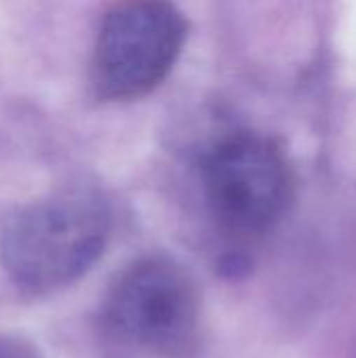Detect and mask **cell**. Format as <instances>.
Instances as JSON below:
<instances>
[{
    "label": "cell",
    "mask_w": 356,
    "mask_h": 358,
    "mask_svg": "<svg viewBox=\"0 0 356 358\" xmlns=\"http://www.w3.org/2000/svg\"><path fill=\"white\" fill-rule=\"evenodd\" d=\"M107 203L92 191H61L15 210L0 231V264L29 294H50L84 277L105 252Z\"/></svg>",
    "instance_id": "6da1fadb"
},
{
    "label": "cell",
    "mask_w": 356,
    "mask_h": 358,
    "mask_svg": "<svg viewBox=\"0 0 356 358\" xmlns=\"http://www.w3.org/2000/svg\"><path fill=\"white\" fill-rule=\"evenodd\" d=\"M103 315L120 340L157 357L178 358L195 346L201 298L183 264L166 256H147L113 279Z\"/></svg>",
    "instance_id": "7a4b0ae2"
},
{
    "label": "cell",
    "mask_w": 356,
    "mask_h": 358,
    "mask_svg": "<svg viewBox=\"0 0 356 358\" xmlns=\"http://www.w3.org/2000/svg\"><path fill=\"white\" fill-rule=\"evenodd\" d=\"M187 23L170 0H122L103 19L92 59L97 94L130 101L157 88L174 67Z\"/></svg>",
    "instance_id": "3957f363"
},
{
    "label": "cell",
    "mask_w": 356,
    "mask_h": 358,
    "mask_svg": "<svg viewBox=\"0 0 356 358\" xmlns=\"http://www.w3.org/2000/svg\"><path fill=\"white\" fill-rule=\"evenodd\" d=\"M204 189L222 227L260 235L287 212L292 176L279 147L252 132H235L204 157Z\"/></svg>",
    "instance_id": "277c9868"
},
{
    "label": "cell",
    "mask_w": 356,
    "mask_h": 358,
    "mask_svg": "<svg viewBox=\"0 0 356 358\" xmlns=\"http://www.w3.org/2000/svg\"><path fill=\"white\" fill-rule=\"evenodd\" d=\"M0 358H36L34 350L27 348L23 342L0 336Z\"/></svg>",
    "instance_id": "5b68a950"
}]
</instances>
